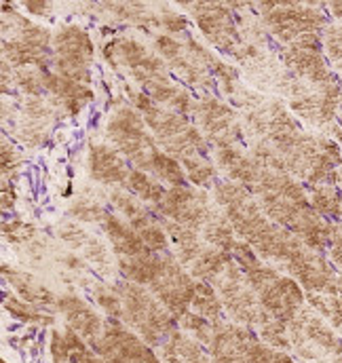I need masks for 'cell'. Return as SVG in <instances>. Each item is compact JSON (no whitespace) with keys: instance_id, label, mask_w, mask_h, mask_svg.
Masks as SVG:
<instances>
[{"instance_id":"6da1fadb","label":"cell","mask_w":342,"mask_h":363,"mask_svg":"<svg viewBox=\"0 0 342 363\" xmlns=\"http://www.w3.org/2000/svg\"><path fill=\"white\" fill-rule=\"evenodd\" d=\"M91 298L110 319L125 323L153 349H159L173 332L180 330L177 319L144 285L131 281L99 283L93 287Z\"/></svg>"},{"instance_id":"7a4b0ae2","label":"cell","mask_w":342,"mask_h":363,"mask_svg":"<svg viewBox=\"0 0 342 363\" xmlns=\"http://www.w3.org/2000/svg\"><path fill=\"white\" fill-rule=\"evenodd\" d=\"M146 127L148 125L144 116L133 106L121 104L110 112L104 125V135L108 144L114 146L131 163V167L155 176L163 184L186 186L188 180L182 163L159 148V142Z\"/></svg>"},{"instance_id":"3957f363","label":"cell","mask_w":342,"mask_h":363,"mask_svg":"<svg viewBox=\"0 0 342 363\" xmlns=\"http://www.w3.org/2000/svg\"><path fill=\"white\" fill-rule=\"evenodd\" d=\"M127 97L131 99V106L144 116L150 133L163 146V150L173 157L175 161L184 163L188 159H201L211 157V146L205 140V135L199 131V127L190 121V116H184L180 112H173L170 108L159 106L153 101L146 93L138 87H125Z\"/></svg>"},{"instance_id":"277c9868","label":"cell","mask_w":342,"mask_h":363,"mask_svg":"<svg viewBox=\"0 0 342 363\" xmlns=\"http://www.w3.org/2000/svg\"><path fill=\"white\" fill-rule=\"evenodd\" d=\"M233 258L243 269L252 289L256 291L266 313L281 325H289L298 311L307 304V294L302 285L277 267L260 260L256 252L241 239L233 252Z\"/></svg>"},{"instance_id":"5b68a950","label":"cell","mask_w":342,"mask_h":363,"mask_svg":"<svg viewBox=\"0 0 342 363\" xmlns=\"http://www.w3.org/2000/svg\"><path fill=\"white\" fill-rule=\"evenodd\" d=\"M260 19L279 47L324 43L330 15L324 2H260Z\"/></svg>"},{"instance_id":"8992f818","label":"cell","mask_w":342,"mask_h":363,"mask_svg":"<svg viewBox=\"0 0 342 363\" xmlns=\"http://www.w3.org/2000/svg\"><path fill=\"white\" fill-rule=\"evenodd\" d=\"M281 99L300 118L302 125L330 138L341 108L342 79L330 85H311L292 74Z\"/></svg>"},{"instance_id":"52a82bcc","label":"cell","mask_w":342,"mask_h":363,"mask_svg":"<svg viewBox=\"0 0 342 363\" xmlns=\"http://www.w3.org/2000/svg\"><path fill=\"white\" fill-rule=\"evenodd\" d=\"M262 211L279 226L296 235L304 245H309L315 252L326 254L332 237L334 222L319 216L311 203H296L279 194H262L256 196Z\"/></svg>"},{"instance_id":"ba28073f","label":"cell","mask_w":342,"mask_h":363,"mask_svg":"<svg viewBox=\"0 0 342 363\" xmlns=\"http://www.w3.org/2000/svg\"><path fill=\"white\" fill-rule=\"evenodd\" d=\"M104 57L114 70H123L142 91L171 79L167 62L133 36H116L106 43Z\"/></svg>"},{"instance_id":"9c48e42d","label":"cell","mask_w":342,"mask_h":363,"mask_svg":"<svg viewBox=\"0 0 342 363\" xmlns=\"http://www.w3.org/2000/svg\"><path fill=\"white\" fill-rule=\"evenodd\" d=\"M287 340L296 362H313L342 353V336L309 302L287 325Z\"/></svg>"},{"instance_id":"30bf717a","label":"cell","mask_w":342,"mask_h":363,"mask_svg":"<svg viewBox=\"0 0 342 363\" xmlns=\"http://www.w3.org/2000/svg\"><path fill=\"white\" fill-rule=\"evenodd\" d=\"M192 118L209 146H214L216 150L248 146V133L239 110H235L231 104L216 97L214 93L194 99Z\"/></svg>"},{"instance_id":"8fae6325","label":"cell","mask_w":342,"mask_h":363,"mask_svg":"<svg viewBox=\"0 0 342 363\" xmlns=\"http://www.w3.org/2000/svg\"><path fill=\"white\" fill-rule=\"evenodd\" d=\"M184 9H190V17L197 23L201 36L218 51L228 53L231 57L243 45V36L237 21V11L248 6L246 2H184Z\"/></svg>"},{"instance_id":"7c38bea8","label":"cell","mask_w":342,"mask_h":363,"mask_svg":"<svg viewBox=\"0 0 342 363\" xmlns=\"http://www.w3.org/2000/svg\"><path fill=\"white\" fill-rule=\"evenodd\" d=\"M95 64V45L79 23H62L53 32V64L51 68L77 83L91 87Z\"/></svg>"},{"instance_id":"4fadbf2b","label":"cell","mask_w":342,"mask_h":363,"mask_svg":"<svg viewBox=\"0 0 342 363\" xmlns=\"http://www.w3.org/2000/svg\"><path fill=\"white\" fill-rule=\"evenodd\" d=\"M150 209L157 216L184 224L197 233H201L220 213L211 192L194 186H170L165 196Z\"/></svg>"},{"instance_id":"5bb4252c","label":"cell","mask_w":342,"mask_h":363,"mask_svg":"<svg viewBox=\"0 0 342 363\" xmlns=\"http://www.w3.org/2000/svg\"><path fill=\"white\" fill-rule=\"evenodd\" d=\"M148 289L180 321L186 313H190L194 289H197V279L180 264V260L171 252H163L161 269L153 279V283L148 285Z\"/></svg>"},{"instance_id":"9a60e30c","label":"cell","mask_w":342,"mask_h":363,"mask_svg":"<svg viewBox=\"0 0 342 363\" xmlns=\"http://www.w3.org/2000/svg\"><path fill=\"white\" fill-rule=\"evenodd\" d=\"M93 351L106 363H163L144 338L110 317Z\"/></svg>"},{"instance_id":"2e32d148","label":"cell","mask_w":342,"mask_h":363,"mask_svg":"<svg viewBox=\"0 0 342 363\" xmlns=\"http://www.w3.org/2000/svg\"><path fill=\"white\" fill-rule=\"evenodd\" d=\"M108 196L118 216L144 239L153 252H170V237L163 228V222L153 209L146 207V203L127 190H112Z\"/></svg>"},{"instance_id":"e0dca14e","label":"cell","mask_w":342,"mask_h":363,"mask_svg":"<svg viewBox=\"0 0 342 363\" xmlns=\"http://www.w3.org/2000/svg\"><path fill=\"white\" fill-rule=\"evenodd\" d=\"M277 51L283 66L300 81H307L311 85H330L341 81L324 53V43L279 47Z\"/></svg>"},{"instance_id":"ac0fdd59","label":"cell","mask_w":342,"mask_h":363,"mask_svg":"<svg viewBox=\"0 0 342 363\" xmlns=\"http://www.w3.org/2000/svg\"><path fill=\"white\" fill-rule=\"evenodd\" d=\"M256 336V332L246 325H239L235 321H224L216 325L214 336L205 349L209 351L214 363H250L248 349Z\"/></svg>"},{"instance_id":"d6986e66","label":"cell","mask_w":342,"mask_h":363,"mask_svg":"<svg viewBox=\"0 0 342 363\" xmlns=\"http://www.w3.org/2000/svg\"><path fill=\"white\" fill-rule=\"evenodd\" d=\"M127 163L129 161L110 144L93 142L87 148V172L95 184L125 188V182L131 172Z\"/></svg>"},{"instance_id":"ffe728a7","label":"cell","mask_w":342,"mask_h":363,"mask_svg":"<svg viewBox=\"0 0 342 363\" xmlns=\"http://www.w3.org/2000/svg\"><path fill=\"white\" fill-rule=\"evenodd\" d=\"M57 311L62 313V319H64L66 328L77 332L87 345H91L95 349V345L99 342V338L104 334L106 319L89 302H85L79 296H72V294L60 296Z\"/></svg>"},{"instance_id":"44dd1931","label":"cell","mask_w":342,"mask_h":363,"mask_svg":"<svg viewBox=\"0 0 342 363\" xmlns=\"http://www.w3.org/2000/svg\"><path fill=\"white\" fill-rule=\"evenodd\" d=\"M43 85H45V91L49 93L51 104L60 112H66L68 116H79L85 110V106H89L95 97V91L89 85L66 79V77L57 74L53 68L43 70Z\"/></svg>"},{"instance_id":"7402d4cb","label":"cell","mask_w":342,"mask_h":363,"mask_svg":"<svg viewBox=\"0 0 342 363\" xmlns=\"http://www.w3.org/2000/svg\"><path fill=\"white\" fill-rule=\"evenodd\" d=\"M60 239L64 243H68L72 250L81 252L89 260V264L99 272L101 277H110L114 274V267L116 262H112V254L108 252V247L93 235H89L87 230H83L79 224H72V222H66L60 226L57 230Z\"/></svg>"},{"instance_id":"603a6c76","label":"cell","mask_w":342,"mask_h":363,"mask_svg":"<svg viewBox=\"0 0 342 363\" xmlns=\"http://www.w3.org/2000/svg\"><path fill=\"white\" fill-rule=\"evenodd\" d=\"M2 274L6 279V283L15 289V294L32 304L34 308L43 311V313H53L57 311V300L60 296H55L49 287H45L38 279H34L32 274L21 271H15V269H9L6 264L2 267Z\"/></svg>"},{"instance_id":"cb8c5ba5","label":"cell","mask_w":342,"mask_h":363,"mask_svg":"<svg viewBox=\"0 0 342 363\" xmlns=\"http://www.w3.org/2000/svg\"><path fill=\"white\" fill-rule=\"evenodd\" d=\"M49 353L53 363H106L91 345H87L77 332L68 328L51 332Z\"/></svg>"},{"instance_id":"d4e9b609","label":"cell","mask_w":342,"mask_h":363,"mask_svg":"<svg viewBox=\"0 0 342 363\" xmlns=\"http://www.w3.org/2000/svg\"><path fill=\"white\" fill-rule=\"evenodd\" d=\"M101 228H104V235L110 241L114 258H138L142 254L153 252L144 243V239L118 213H108Z\"/></svg>"},{"instance_id":"484cf974","label":"cell","mask_w":342,"mask_h":363,"mask_svg":"<svg viewBox=\"0 0 342 363\" xmlns=\"http://www.w3.org/2000/svg\"><path fill=\"white\" fill-rule=\"evenodd\" d=\"M159 357L163 363H214L209 351L186 332H173L159 347Z\"/></svg>"},{"instance_id":"4316f807","label":"cell","mask_w":342,"mask_h":363,"mask_svg":"<svg viewBox=\"0 0 342 363\" xmlns=\"http://www.w3.org/2000/svg\"><path fill=\"white\" fill-rule=\"evenodd\" d=\"M309 201L311 207L332 220V222H342V188L336 184H317V186H309Z\"/></svg>"},{"instance_id":"83f0119b","label":"cell","mask_w":342,"mask_h":363,"mask_svg":"<svg viewBox=\"0 0 342 363\" xmlns=\"http://www.w3.org/2000/svg\"><path fill=\"white\" fill-rule=\"evenodd\" d=\"M192 313L205 317L211 323H224L226 311L222 306V300L216 291V287L209 281H197L194 298H192Z\"/></svg>"},{"instance_id":"f1b7e54d","label":"cell","mask_w":342,"mask_h":363,"mask_svg":"<svg viewBox=\"0 0 342 363\" xmlns=\"http://www.w3.org/2000/svg\"><path fill=\"white\" fill-rule=\"evenodd\" d=\"M123 190L131 192L133 196H138L142 203H146L150 207H155L165 196V192H167V188H165L163 182H159L155 176H150L146 172H140L136 167H131L129 178L125 182V188Z\"/></svg>"},{"instance_id":"f546056e","label":"cell","mask_w":342,"mask_h":363,"mask_svg":"<svg viewBox=\"0 0 342 363\" xmlns=\"http://www.w3.org/2000/svg\"><path fill=\"white\" fill-rule=\"evenodd\" d=\"M186 180L194 188L211 190L216 182L220 180V169L214 161V157H201V159H188L182 163Z\"/></svg>"},{"instance_id":"4dcf8cb0","label":"cell","mask_w":342,"mask_h":363,"mask_svg":"<svg viewBox=\"0 0 342 363\" xmlns=\"http://www.w3.org/2000/svg\"><path fill=\"white\" fill-rule=\"evenodd\" d=\"M307 302L342 336V296L307 294Z\"/></svg>"},{"instance_id":"1f68e13d","label":"cell","mask_w":342,"mask_h":363,"mask_svg":"<svg viewBox=\"0 0 342 363\" xmlns=\"http://www.w3.org/2000/svg\"><path fill=\"white\" fill-rule=\"evenodd\" d=\"M4 308L19 321L23 323H36V325H53L55 323V317L49 315V313H43L38 308H34L32 304L23 302L19 296H6L4 298Z\"/></svg>"},{"instance_id":"d6a6232c","label":"cell","mask_w":342,"mask_h":363,"mask_svg":"<svg viewBox=\"0 0 342 363\" xmlns=\"http://www.w3.org/2000/svg\"><path fill=\"white\" fill-rule=\"evenodd\" d=\"M68 213L81 222H91V224H104V220L108 216V211L101 207V203L93 194L77 196L72 201V205L68 207Z\"/></svg>"},{"instance_id":"836d02e7","label":"cell","mask_w":342,"mask_h":363,"mask_svg":"<svg viewBox=\"0 0 342 363\" xmlns=\"http://www.w3.org/2000/svg\"><path fill=\"white\" fill-rule=\"evenodd\" d=\"M324 53L334 68V72L342 79V21H330L324 32Z\"/></svg>"},{"instance_id":"e575fe53","label":"cell","mask_w":342,"mask_h":363,"mask_svg":"<svg viewBox=\"0 0 342 363\" xmlns=\"http://www.w3.org/2000/svg\"><path fill=\"white\" fill-rule=\"evenodd\" d=\"M248 359H250V363H298L287 351H281V349L266 345L260 336H256L250 342Z\"/></svg>"},{"instance_id":"d590c367","label":"cell","mask_w":342,"mask_h":363,"mask_svg":"<svg viewBox=\"0 0 342 363\" xmlns=\"http://www.w3.org/2000/svg\"><path fill=\"white\" fill-rule=\"evenodd\" d=\"M161 28L165 30V34H171V36H175V34H188V19L182 15V13H177V11H170L167 6H165V11L161 13Z\"/></svg>"},{"instance_id":"8d00e7d4","label":"cell","mask_w":342,"mask_h":363,"mask_svg":"<svg viewBox=\"0 0 342 363\" xmlns=\"http://www.w3.org/2000/svg\"><path fill=\"white\" fill-rule=\"evenodd\" d=\"M34 237V226H30L23 220H13L11 224H4V239L11 243H28Z\"/></svg>"},{"instance_id":"74e56055","label":"cell","mask_w":342,"mask_h":363,"mask_svg":"<svg viewBox=\"0 0 342 363\" xmlns=\"http://www.w3.org/2000/svg\"><path fill=\"white\" fill-rule=\"evenodd\" d=\"M19 165H21V159H19L15 146L4 140L2 142V174H4V180H9V174H11V178H15L17 172H19Z\"/></svg>"},{"instance_id":"f35d334b","label":"cell","mask_w":342,"mask_h":363,"mask_svg":"<svg viewBox=\"0 0 342 363\" xmlns=\"http://www.w3.org/2000/svg\"><path fill=\"white\" fill-rule=\"evenodd\" d=\"M326 256L342 272V222H334V226H332V237H330Z\"/></svg>"},{"instance_id":"ab89813d","label":"cell","mask_w":342,"mask_h":363,"mask_svg":"<svg viewBox=\"0 0 342 363\" xmlns=\"http://www.w3.org/2000/svg\"><path fill=\"white\" fill-rule=\"evenodd\" d=\"M21 6L30 15H36V17H51L53 15V9H55L53 2H23Z\"/></svg>"},{"instance_id":"60d3db41","label":"cell","mask_w":342,"mask_h":363,"mask_svg":"<svg viewBox=\"0 0 342 363\" xmlns=\"http://www.w3.org/2000/svg\"><path fill=\"white\" fill-rule=\"evenodd\" d=\"M15 201H17L15 188L11 186V182L9 180H2V209H4V211L11 209V207L15 205Z\"/></svg>"},{"instance_id":"b9f144b4","label":"cell","mask_w":342,"mask_h":363,"mask_svg":"<svg viewBox=\"0 0 342 363\" xmlns=\"http://www.w3.org/2000/svg\"><path fill=\"white\" fill-rule=\"evenodd\" d=\"M330 138H332V140H336V142L342 146V99H341V108H338V116H336V125H334V129H332Z\"/></svg>"},{"instance_id":"7bdbcfd3","label":"cell","mask_w":342,"mask_h":363,"mask_svg":"<svg viewBox=\"0 0 342 363\" xmlns=\"http://www.w3.org/2000/svg\"><path fill=\"white\" fill-rule=\"evenodd\" d=\"M328 15L334 17L336 21H342V2H326Z\"/></svg>"},{"instance_id":"ee69618b","label":"cell","mask_w":342,"mask_h":363,"mask_svg":"<svg viewBox=\"0 0 342 363\" xmlns=\"http://www.w3.org/2000/svg\"><path fill=\"white\" fill-rule=\"evenodd\" d=\"M298 363H342V353L341 355H328V357H319V359H313V362H298Z\"/></svg>"},{"instance_id":"f6af8a7d","label":"cell","mask_w":342,"mask_h":363,"mask_svg":"<svg viewBox=\"0 0 342 363\" xmlns=\"http://www.w3.org/2000/svg\"><path fill=\"white\" fill-rule=\"evenodd\" d=\"M334 184H336V186H341V188H342V165L338 167V169H336V176H334Z\"/></svg>"},{"instance_id":"bcb514c9","label":"cell","mask_w":342,"mask_h":363,"mask_svg":"<svg viewBox=\"0 0 342 363\" xmlns=\"http://www.w3.org/2000/svg\"><path fill=\"white\" fill-rule=\"evenodd\" d=\"M2 363H6V362H2Z\"/></svg>"}]
</instances>
